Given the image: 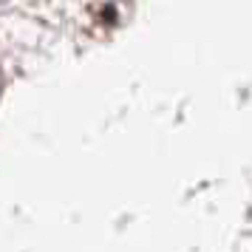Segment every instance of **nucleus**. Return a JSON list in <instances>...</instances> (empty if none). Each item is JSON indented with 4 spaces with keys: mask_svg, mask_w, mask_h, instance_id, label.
Instances as JSON below:
<instances>
[]
</instances>
